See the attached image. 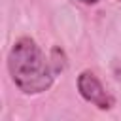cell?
Wrapping results in <instances>:
<instances>
[{
  "mask_svg": "<svg viewBox=\"0 0 121 121\" xmlns=\"http://www.w3.org/2000/svg\"><path fill=\"white\" fill-rule=\"evenodd\" d=\"M78 91H79V95L87 102L95 104L100 110H110L113 106L112 95L104 89V85L100 83V79L93 72H89V70H85V72H81L78 76Z\"/></svg>",
  "mask_w": 121,
  "mask_h": 121,
  "instance_id": "7a4b0ae2",
  "label": "cell"
},
{
  "mask_svg": "<svg viewBox=\"0 0 121 121\" xmlns=\"http://www.w3.org/2000/svg\"><path fill=\"white\" fill-rule=\"evenodd\" d=\"M8 70L13 83L26 95H38L53 85L57 76L51 59H45L43 51L32 38H19L8 55Z\"/></svg>",
  "mask_w": 121,
  "mask_h": 121,
  "instance_id": "6da1fadb",
  "label": "cell"
}]
</instances>
